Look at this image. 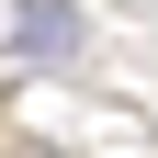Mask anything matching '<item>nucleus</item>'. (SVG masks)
I'll return each mask as SVG.
<instances>
[{
	"instance_id": "f257e3e1",
	"label": "nucleus",
	"mask_w": 158,
	"mask_h": 158,
	"mask_svg": "<svg viewBox=\"0 0 158 158\" xmlns=\"http://www.w3.org/2000/svg\"><path fill=\"white\" fill-rule=\"evenodd\" d=\"M11 34H23V56H34V68L79 56V11H68V0H23V23H11Z\"/></svg>"
}]
</instances>
